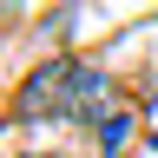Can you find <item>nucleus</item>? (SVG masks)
<instances>
[{"label":"nucleus","instance_id":"3","mask_svg":"<svg viewBox=\"0 0 158 158\" xmlns=\"http://www.w3.org/2000/svg\"><path fill=\"white\" fill-rule=\"evenodd\" d=\"M20 158H53V152H20Z\"/></svg>","mask_w":158,"mask_h":158},{"label":"nucleus","instance_id":"2","mask_svg":"<svg viewBox=\"0 0 158 158\" xmlns=\"http://www.w3.org/2000/svg\"><path fill=\"white\" fill-rule=\"evenodd\" d=\"M92 138H99V152H106V158H125L132 138H138V106H112V112L92 125Z\"/></svg>","mask_w":158,"mask_h":158},{"label":"nucleus","instance_id":"1","mask_svg":"<svg viewBox=\"0 0 158 158\" xmlns=\"http://www.w3.org/2000/svg\"><path fill=\"white\" fill-rule=\"evenodd\" d=\"M112 106H125L118 86L106 73L79 66V59H53V66H33L13 92V118H86L99 125Z\"/></svg>","mask_w":158,"mask_h":158}]
</instances>
